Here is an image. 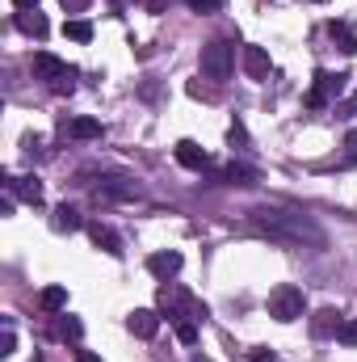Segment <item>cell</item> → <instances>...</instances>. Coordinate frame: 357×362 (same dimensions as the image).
<instances>
[{
	"mask_svg": "<svg viewBox=\"0 0 357 362\" xmlns=\"http://www.w3.org/2000/svg\"><path fill=\"white\" fill-rule=\"evenodd\" d=\"M269 68H273V64H269V51H265V47H244V72H248L253 81H265Z\"/></svg>",
	"mask_w": 357,
	"mask_h": 362,
	"instance_id": "13",
	"label": "cell"
},
{
	"mask_svg": "<svg viewBox=\"0 0 357 362\" xmlns=\"http://www.w3.org/2000/svg\"><path fill=\"white\" fill-rule=\"evenodd\" d=\"M253 223L265 232L269 240H277V245H324V232L307 219V215H298V211H277V206H257L253 211Z\"/></svg>",
	"mask_w": 357,
	"mask_h": 362,
	"instance_id": "1",
	"label": "cell"
},
{
	"mask_svg": "<svg viewBox=\"0 0 357 362\" xmlns=\"http://www.w3.org/2000/svg\"><path fill=\"white\" fill-rule=\"evenodd\" d=\"M139 194L143 189L126 177H101V185H97V198H109V202H135Z\"/></svg>",
	"mask_w": 357,
	"mask_h": 362,
	"instance_id": "8",
	"label": "cell"
},
{
	"mask_svg": "<svg viewBox=\"0 0 357 362\" xmlns=\"http://www.w3.org/2000/svg\"><path fill=\"white\" fill-rule=\"evenodd\" d=\"M147 274H152V278H160V282H173V278L181 274V253H177V249L152 253V257H147Z\"/></svg>",
	"mask_w": 357,
	"mask_h": 362,
	"instance_id": "9",
	"label": "cell"
},
{
	"mask_svg": "<svg viewBox=\"0 0 357 362\" xmlns=\"http://www.w3.org/2000/svg\"><path fill=\"white\" fill-rule=\"evenodd\" d=\"M51 228L55 232H76V228H85V219H80V211L76 206H55V219H51Z\"/></svg>",
	"mask_w": 357,
	"mask_h": 362,
	"instance_id": "19",
	"label": "cell"
},
{
	"mask_svg": "<svg viewBox=\"0 0 357 362\" xmlns=\"http://www.w3.org/2000/svg\"><path fill=\"white\" fill-rule=\"evenodd\" d=\"M189 4H193V13H219L223 0H189Z\"/></svg>",
	"mask_w": 357,
	"mask_h": 362,
	"instance_id": "29",
	"label": "cell"
},
{
	"mask_svg": "<svg viewBox=\"0 0 357 362\" xmlns=\"http://www.w3.org/2000/svg\"><path fill=\"white\" fill-rule=\"evenodd\" d=\"M231 68H236V47L227 38H210L202 47V76L206 81H227Z\"/></svg>",
	"mask_w": 357,
	"mask_h": 362,
	"instance_id": "3",
	"label": "cell"
},
{
	"mask_svg": "<svg viewBox=\"0 0 357 362\" xmlns=\"http://www.w3.org/2000/svg\"><path fill=\"white\" fill-rule=\"evenodd\" d=\"M345 165H357V131L345 135Z\"/></svg>",
	"mask_w": 357,
	"mask_h": 362,
	"instance_id": "26",
	"label": "cell"
},
{
	"mask_svg": "<svg viewBox=\"0 0 357 362\" xmlns=\"http://www.w3.org/2000/svg\"><path fill=\"white\" fill-rule=\"evenodd\" d=\"M337 341H341V346H357V320L345 316V325L337 329Z\"/></svg>",
	"mask_w": 357,
	"mask_h": 362,
	"instance_id": "24",
	"label": "cell"
},
{
	"mask_svg": "<svg viewBox=\"0 0 357 362\" xmlns=\"http://www.w3.org/2000/svg\"><path fill=\"white\" fill-rule=\"evenodd\" d=\"M13 8H21V13H34V8H38V0H13Z\"/></svg>",
	"mask_w": 357,
	"mask_h": 362,
	"instance_id": "32",
	"label": "cell"
},
{
	"mask_svg": "<svg viewBox=\"0 0 357 362\" xmlns=\"http://www.w3.org/2000/svg\"><path fill=\"white\" fill-rule=\"evenodd\" d=\"M51 333H55L59 341H80V337H85V325H80L76 316H68V312H59V316L51 320Z\"/></svg>",
	"mask_w": 357,
	"mask_h": 362,
	"instance_id": "15",
	"label": "cell"
},
{
	"mask_svg": "<svg viewBox=\"0 0 357 362\" xmlns=\"http://www.w3.org/2000/svg\"><path fill=\"white\" fill-rule=\"evenodd\" d=\"M315 4H324V0H315Z\"/></svg>",
	"mask_w": 357,
	"mask_h": 362,
	"instance_id": "34",
	"label": "cell"
},
{
	"mask_svg": "<svg viewBox=\"0 0 357 362\" xmlns=\"http://www.w3.org/2000/svg\"><path fill=\"white\" fill-rule=\"evenodd\" d=\"M63 131H68L72 139H85V144H89V139H101V135H105V127H101L97 118H72V122H63Z\"/></svg>",
	"mask_w": 357,
	"mask_h": 362,
	"instance_id": "16",
	"label": "cell"
},
{
	"mask_svg": "<svg viewBox=\"0 0 357 362\" xmlns=\"http://www.w3.org/2000/svg\"><path fill=\"white\" fill-rule=\"evenodd\" d=\"M345 325V316L337 312V308H324V312H315V320H311V333L315 337H337V329Z\"/></svg>",
	"mask_w": 357,
	"mask_h": 362,
	"instance_id": "14",
	"label": "cell"
},
{
	"mask_svg": "<svg viewBox=\"0 0 357 362\" xmlns=\"http://www.w3.org/2000/svg\"><path fill=\"white\" fill-rule=\"evenodd\" d=\"M17 350V337H13V320H4V337H0V358H8Z\"/></svg>",
	"mask_w": 357,
	"mask_h": 362,
	"instance_id": "25",
	"label": "cell"
},
{
	"mask_svg": "<svg viewBox=\"0 0 357 362\" xmlns=\"http://www.w3.org/2000/svg\"><path fill=\"white\" fill-rule=\"evenodd\" d=\"M227 139L244 148V144H248V131H244V122H231V131H227Z\"/></svg>",
	"mask_w": 357,
	"mask_h": 362,
	"instance_id": "27",
	"label": "cell"
},
{
	"mask_svg": "<svg viewBox=\"0 0 357 362\" xmlns=\"http://www.w3.org/2000/svg\"><path fill=\"white\" fill-rule=\"evenodd\" d=\"M63 34L72 42H92V21L89 17H72V21H63Z\"/></svg>",
	"mask_w": 357,
	"mask_h": 362,
	"instance_id": "22",
	"label": "cell"
},
{
	"mask_svg": "<svg viewBox=\"0 0 357 362\" xmlns=\"http://www.w3.org/2000/svg\"><path fill=\"white\" fill-rule=\"evenodd\" d=\"M160 316L164 320H206V303H198L189 291H181L177 282H169L164 291H160Z\"/></svg>",
	"mask_w": 357,
	"mask_h": 362,
	"instance_id": "2",
	"label": "cell"
},
{
	"mask_svg": "<svg viewBox=\"0 0 357 362\" xmlns=\"http://www.w3.org/2000/svg\"><path fill=\"white\" fill-rule=\"evenodd\" d=\"M307 312V295L298 291V286H290V282H282L273 295H269V316L273 320H282V325H290V320H298Z\"/></svg>",
	"mask_w": 357,
	"mask_h": 362,
	"instance_id": "4",
	"label": "cell"
},
{
	"mask_svg": "<svg viewBox=\"0 0 357 362\" xmlns=\"http://www.w3.org/2000/svg\"><path fill=\"white\" fill-rule=\"evenodd\" d=\"M173 156H177V165H185V169H193V173H202V169L210 165V156H206V148H198L193 139H181L177 148H173Z\"/></svg>",
	"mask_w": 357,
	"mask_h": 362,
	"instance_id": "11",
	"label": "cell"
},
{
	"mask_svg": "<svg viewBox=\"0 0 357 362\" xmlns=\"http://www.w3.org/2000/svg\"><path fill=\"white\" fill-rule=\"evenodd\" d=\"M345 72H315V85L307 89V110H328L337 105V97L345 93Z\"/></svg>",
	"mask_w": 357,
	"mask_h": 362,
	"instance_id": "5",
	"label": "cell"
},
{
	"mask_svg": "<svg viewBox=\"0 0 357 362\" xmlns=\"http://www.w3.org/2000/svg\"><path fill=\"white\" fill-rule=\"evenodd\" d=\"M34 76H38V81H55V85H59V81H68V76H72V68H68L59 55L38 51V55H34Z\"/></svg>",
	"mask_w": 357,
	"mask_h": 362,
	"instance_id": "6",
	"label": "cell"
},
{
	"mask_svg": "<svg viewBox=\"0 0 357 362\" xmlns=\"http://www.w3.org/2000/svg\"><path fill=\"white\" fill-rule=\"evenodd\" d=\"M248 362H277V358H273V350H265V346H253L248 350Z\"/></svg>",
	"mask_w": 357,
	"mask_h": 362,
	"instance_id": "28",
	"label": "cell"
},
{
	"mask_svg": "<svg viewBox=\"0 0 357 362\" xmlns=\"http://www.w3.org/2000/svg\"><path fill=\"white\" fill-rule=\"evenodd\" d=\"M160 312H152V308H135L131 316H126V329L135 333V337H143V341H152L156 333H160Z\"/></svg>",
	"mask_w": 357,
	"mask_h": 362,
	"instance_id": "7",
	"label": "cell"
},
{
	"mask_svg": "<svg viewBox=\"0 0 357 362\" xmlns=\"http://www.w3.org/2000/svg\"><path fill=\"white\" fill-rule=\"evenodd\" d=\"M177 341L181 346H193L198 341V320H177Z\"/></svg>",
	"mask_w": 357,
	"mask_h": 362,
	"instance_id": "23",
	"label": "cell"
},
{
	"mask_svg": "<svg viewBox=\"0 0 357 362\" xmlns=\"http://www.w3.org/2000/svg\"><path fill=\"white\" fill-rule=\"evenodd\" d=\"M17 30H25L30 38H47L51 34V21L34 8V13H17Z\"/></svg>",
	"mask_w": 357,
	"mask_h": 362,
	"instance_id": "18",
	"label": "cell"
},
{
	"mask_svg": "<svg viewBox=\"0 0 357 362\" xmlns=\"http://www.w3.org/2000/svg\"><path fill=\"white\" fill-rule=\"evenodd\" d=\"M4 194H13V198L38 206V202H42V181L38 177H8V173H4Z\"/></svg>",
	"mask_w": 357,
	"mask_h": 362,
	"instance_id": "10",
	"label": "cell"
},
{
	"mask_svg": "<svg viewBox=\"0 0 357 362\" xmlns=\"http://www.w3.org/2000/svg\"><path fill=\"white\" fill-rule=\"evenodd\" d=\"M63 4V13H85L89 8V0H59Z\"/></svg>",
	"mask_w": 357,
	"mask_h": 362,
	"instance_id": "30",
	"label": "cell"
},
{
	"mask_svg": "<svg viewBox=\"0 0 357 362\" xmlns=\"http://www.w3.org/2000/svg\"><path fill=\"white\" fill-rule=\"evenodd\" d=\"M223 181H227V185H257V169H248V165H236V160H231V165L223 169Z\"/></svg>",
	"mask_w": 357,
	"mask_h": 362,
	"instance_id": "21",
	"label": "cell"
},
{
	"mask_svg": "<svg viewBox=\"0 0 357 362\" xmlns=\"http://www.w3.org/2000/svg\"><path fill=\"white\" fill-rule=\"evenodd\" d=\"M89 240L101 249V253L122 257V240H118V232H114V228H105V223H89Z\"/></svg>",
	"mask_w": 357,
	"mask_h": 362,
	"instance_id": "12",
	"label": "cell"
},
{
	"mask_svg": "<svg viewBox=\"0 0 357 362\" xmlns=\"http://www.w3.org/2000/svg\"><path fill=\"white\" fill-rule=\"evenodd\" d=\"M38 308H42L47 316H59V312H68V286H47V291L38 295Z\"/></svg>",
	"mask_w": 357,
	"mask_h": 362,
	"instance_id": "17",
	"label": "cell"
},
{
	"mask_svg": "<svg viewBox=\"0 0 357 362\" xmlns=\"http://www.w3.org/2000/svg\"><path fill=\"white\" fill-rule=\"evenodd\" d=\"M328 34L337 38V47H341L345 55H353V51H357V25H345V21H328Z\"/></svg>",
	"mask_w": 357,
	"mask_h": 362,
	"instance_id": "20",
	"label": "cell"
},
{
	"mask_svg": "<svg viewBox=\"0 0 357 362\" xmlns=\"http://www.w3.org/2000/svg\"><path fill=\"white\" fill-rule=\"evenodd\" d=\"M80 362H101V358H97V354H80Z\"/></svg>",
	"mask_w": 357,
	"mask_h": 362,
	"instance_id": "33",
	"label": "cell"
},
{
	"mask_svg": "<svg viewBox=\"0 0 357 362\" xmlns=\"http://www.w3.org/2000/svg\"><path fill=\"white\" fill-rule=\"evenodd\" d=\"M139 4H143L147 13H164V4H169V0H139Z\"/></svg>",
	"mask_w": 357,
	"mask_h": 362,
	"instance_id": "31",
	"label": "cell"
}]
</instances>
